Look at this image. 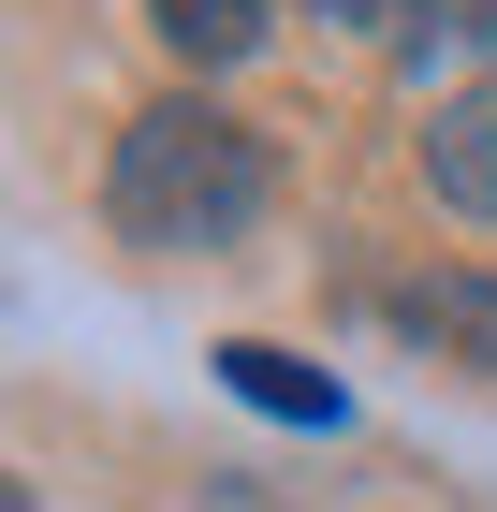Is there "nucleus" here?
Here are the masks:
<instances>
[{"label": "nucleus", "mask_w": 497, "mask_h": 512, "mask_svg": "<svg viewBox=\"0 0 497 512\" xmlns=\"http://www.w3.org/2000/svg\"><path fill=\"white\" fill-rule=\"evenodd\" d=\"M410 44H497V0H424Z\"/></svg>", "instance_id": "6"}, {"label": "nucleus", "mask_w": 497, "mask_h": 512, "mask_svg": "<svg viewBox=\"0 0 497 512\" xmlns=\"http://www.w3.org/2000/svg\"><path fill=\"white\" fill-rule=\"evenodd\" d=\"M264 132L249 118H220V103H147V118L117 132V161H103V220L132 249H234L249 220H264Z\"/></svg>", "instance_id": "1"}, {"label": "nucleus", "mask_w": 497, "mask_h": 512, "mask_svg": "<svg viewBox=\"0 0 497 512\" xmlns=\"http://www.w3.org/2000/svg\"><path fill=\"white\" fill-rule=\"evenodd\" d=\"M381 322H395V337H424L439 366H468V381H497V278L424 264V278H395V293H381Z\"/></svg>", "instance_id": "2"}, {"label": "nucleus", "mask_w": 497, "mask_h": 512, "mask_svg": "<svg viewBox=\"0 0 497 512\" xmlns=\"http://www.w3.org/2000/svg\"><path fill=\"white\" fill-rule=\"evenodd\" d=\"M322 15H337V30H381V15H395V0H322Z\"/></svg>", "instance_id": "7"}, {"label": "nucleus", "mask_w": 497, "mask_h": 512, "mask_svg": "<svg viewBox=\"0 0 497 512\" xmlns=\"http://www.w3.org/2000/svg\"><path fill=\"white\" fill-rule=\"evenodd\" d=\"M424 176H439V205H468V220H497V74H468L439 118H424Z\"/></svg>", "instance_id": "3"}, {"label": "nucleus", "mask_w": 497, "mask_h": 512, "mask_svg": "<svg viewBox=\"0 0 497 512\" xmlns=\"http://www.w3.org/2000/svg\"><path fill=\"white\" fill-rule=\"evenodd\" d=\"M147 30L191 59V74H220V59H249L264 44V0H147Z\"/></svg>", "instance_id": "5"}, {"label": "nucleus", "mask_w": 497, "mask_h": 512, "mask_svg": "<svg viewBox=\"0 0 497 512\" xmlns=\"http://www.w3.org/2000/svg\"><path fill=\"white\" fill-rule=\"evenodd\" d=\"M220 381L249 395V410H278V425H337V410H351V395L322 381V366H293L278 337H220Z\"/></svg>", "instance_id": "4"}]
</instances>
